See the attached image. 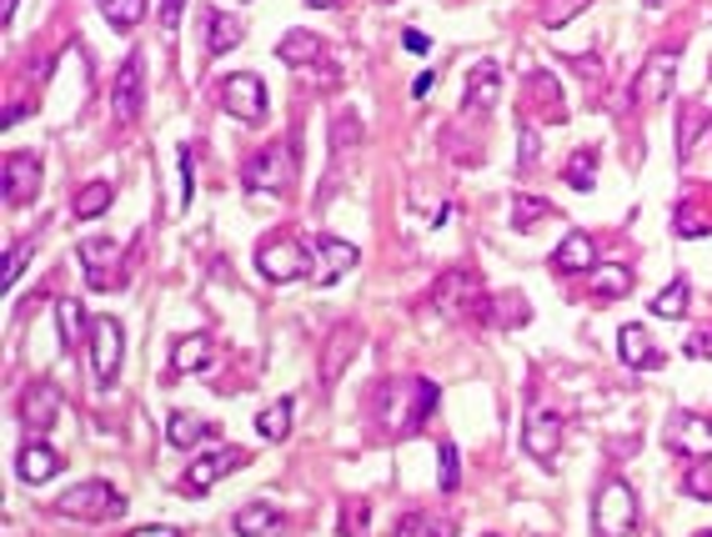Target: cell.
<instances>
[{
  "mask_svg": "<svg viewBox=\"0 0 712 537\" xmlns=\"http://www.w3.org/2000/svg\"><path fill=\"white\" fill-rule=\"evenodd\" d=\"M432 412H437V382L427 377H397L371 392V418L387 437H416Z\"/></svg>",
  "mask_w": 712,
  "mask_h": 537,
  "instance_id": "obj_1",
  "label": "cell"
},
{
  "mask_svg": "<svg viewBox=\"0 0 712 537\" xmlns=\"http://www.w3.org/2000/svg\"><path fill=\"white\" fill-rule=\"evenodd\" d=\"M256 272H262L266 282H276V287L301 282L307 272H317V247H307V241L291 237V231H276V237H266L262 247H256Z\"/></svg>",
  "mask_w": 712,
  "mask_h": 537,
  "instance_id": "obj_2",
  "label": "cell"
},
{
  "mask_svg": "<svg viewBox=\"0 0 712 537\" xmlns=\"http://www.w3.org/2000/svg\"><path fill=\"white\" fill-rule=\"evenodd\" d=\"M632 527H638V492L622 478H607L593 502V533L597 537H632Z\"/></svg>",
  "mask_w": 712,
  "mask_h": 537,
  "instance_id": "obj_3",
  "label": "cell"
},
{
  "mask_svg": "<svg viewBox=\"0 0 712 537\" xmlns=\"http://www.w3.org/2000/svg\"><path fill=\"white\" fill-rule=\"evenodd\" d=\"M56 513L60 517H76V523H111V517L126 513V498L106 482H76L56 498Z\"/></svg>",
  "mask_w": 712,
  "mask_h": 537,
  "instance_id": "obj_4",
  "label": "cell"
},
{
  "mask_svg": "<svg viewBox=\"0 0 712 537\" xmlns=\"http://www.w3.org/2000/svg\"><path fill=\"white\" fill-rule=\"evenodd\" d=\"M677 60H682L677 46L653 50V56L642 60V71L632 76V106L647 111V106H657V101H667V91H673V81H677Z\"/></svg>",
  "mask_w": 712,
  "mask_h": 537,
  "instance_id": "obj_5",
  "label": "cell"
},
{
  "mask_svg": "<svg viewBox=\"0 0 712 537\" xmlns=\"http://www.w3.org/2000/svg\"><path fill=\"white\" fill-rule=\"evenodd\" d=\"M241 186H246V192H286V186H291V151H286V146L251 151L246 167H241Z\"/></svg>",
  "mask_w": 712,
  "mask_h": 537,
  "instance_id": "obj_6",
  "label": "cell"
},
{
  "mask_svg": "<svg viewBox=\"0 0 712 537\" xmlns=\"http://www.w3.org/2000/svg\"><path fill=\"white\" fill-rule=\"evenodd\" d=\"M221 106L241 121V126H256L266 121V81L256 71H237L221 81Z\"/></svg>",
  "mask_w": 712,
  "mask_h": 537,
  "instance_id": "obj_7",
  "label": "cell"
},
{
  "mask_svg": "<svg viewBox=\"0 0 712 537\" xmlns=\"http://www.w3.org/2000/svg\"><path fill=\"white\" fill-rule=\"evenodd\" d=\"M522 447L537 457V462H552L562 453V412L547 402L527 407V422H522Z\"/></svg>",
  "mask_w": 712,
  "mask_h": 537,
  "instance_id": "obj_8",
  "label": "cell"
},
{
  "mask_svg": "<svg viewBox=\"0 0 712 537\" xmlns=\"http://www.w3.org/2000/svg\"><path fill=\"white\" fill-rule=\"evenodd\" d=\"M91 372H95V382L111 387L116 382V372H120V346H126V332H120L116 317H95L91 322Z\"/></svg>",
  "mask_w": 712,
  "mask_h": 537,
  "instance_id": "obj_9",
  "label": "cell"
},
{
  "mask_svg": "<svg viewBox=\"0 0 712 537\" xmlns=\"http://www.w3.org/2000/svg\"><path fill=\"white\" fill-rule=\"evenodd\" d=\"M141 106H146V56L131 50L120 60L116 81H111V111H116V121H136Z\"/></svg>",
  "mask_w": 712,
  "mask_h": 537,
  "instance_id": "obj_10",
  "label": "cell"
},
{
  "mask_svg": "<svg viewBox=\"0 0 712 537\" xmlns=\"http://www.w3.org/2000/svg\"><path fill=\"white\" fill-rule=\"evenodd\" d=\"M432 301H437V311H447V317L482 311V282H476V272H441L437 287H432Z\"/></svg>",
  "mask_w": 712,
  "mask_h": 537,
  "instance_id": "obj_11",
  "label": "cell"
},
{
  "mask_svg": "<svg viewBox=\"0 0 712 537\" xmlns=\"http://www.w3.org/2000/svg\"><path fill=\"white\" fill-rule=\"evenodd\" d=\"M76 251H81V262H85V282H91L95 292H116V287H120V276H111V272H116V262H120V241L85 237Z\"/></svg>",
  "mask_w": 712,
  "mask_h": 537,
  "instance_id": "obj_12",
  "label": "cell"
},
{
  "mask_svg": "<svg viewBox=\"0 0 712 537\" xmlns=\"http://www.w3.org/2000/svg\"><path fill=\"white\" fill-rule=\"evenodd\" d=\"M241 462H246V453H241V447H216V453H206V457H196V462H191V472H186V482H181V488H186L191 498H202V492H211L216 482H221L231 467H241Z\"/></svg>",
  "mask_w": 712,
  "mask_h": 537,
  "instance_id": "obj_13",
  "label": "cell"
},
{
  "mask_svg": "<svg viewBox=\"0 0 712 537\" xmlns=\"http://www.w3.org/2000/svg\"><path fill=\"white\" fill-rule=\"evenodd\" d=\"M667 447L682 453V457H692V462L712 457V418H702V412H682V418L667 427Z\"/></svg>",
  "mask_w": 712,
  "mask_h": 537,
  "instance_id": "obj_14",
  "label": "cell"
},
{
  "mask_svg": "<svg viewBox=\"0 0 712 537\" xmlns=\"http://www.w3.org/2000/svg\"><path fill=\"white\" fill-rule=\"evenodd\" d=\"M36 192H41V156L11 151L5 156V206L36 202Z\"/></svg>",
  "mask_w": 712,
  "mask_h": 537,
  "instance_id": "obj_15",
  "label": "cell"
},
{
  "mask_svg": "<svg viewBox=\"0 0 712 537\" xmlns=\"http://www.w3.org/2000/svg\"><path fill=\"white\" fill-rule=\"evenodd\" d=\"M618 357L628 362L632 372H657L663 367V346L653 342V332H647L642 322H628L618 332Z\"/></svg>",
  "mask_w": 712,
  "mask_h": 537,
  "instance_id": "obj_16",
  "label": "cell"
},
{
  "mask_svg": "<svg viewBox=\"0 0 712 537\" xmlns=\"http://www.w3.org/2000/svg\"><path fill=\"white\" fill-rule=\"evenodd\" d=\"M361 262V251L352 247V241L342 237H317V282L321 287H332V282H342L352 266Z\"/></svg>",
  "mask_w": 712,
  "mask_h": 537,
  "instance_id": "obj_17",
  "label": "cell"
},
{
  "mask_svg": "<svg viewBox=\"0 0 712 537\" xmlns=\"http://www.w3.org/2000/svg\"><path fill=\"white\" fill-rule=\"evenodd\" d=\"M361 342V327L342 322L332 336H326V352H321V387H336L342 382V367L352 362V346Z\"/></svg>",
  "mask_w": 712,
  "mask_h": 537,
  "instance_id": "obj_18",
  "label": "cell"
},
{
  "mask_svg": "<svg viewBox=\"0 0 712 537\" xmlns=\"http://www.w3.org/2000/svg\"><path fill=\"white\" fill-rule=\"evenodd\" d=\"M497 101H502V71L492 66V60H476L472 71H467V96H462V106L482 116V111H492Z\"/></svg>",
  "mask_w": 712,
  "mask_h": 537,
  "instance_id": "obj_19",
  "label": "cell"
},
{
  "mask_svg": "<svg viewBox=\"0 0 712 537\" xmlns=\"http://www.w3.org/2000/svg\"><path fill=\"white\" fill-rule=\"evenodd\" d=\"M60 418V392L50 382H36V387H25L21 397V422L31 432H50V422Z\"/></svg>",
  "mask_w": 712,
  "mask_h": 537,
  "instance_id": "obj_20",
  "label": "cell"
},
{
  "mask_svg": "<svg viewBox=\"0 0 712 537\" xmlns=\"http://www.w3.org/2000/svg\"><path fill=\"white\" fill-rule=\"evenodd\" d=\"M593 262H597V241L587 237V231H567V237H562V247L552 251V272H562V276L593 272Z\"/></svg>",
  "mask_w": 712,
  "mask_h": 537,
  "instance_id": "obj_21",
  "label": "cell"
},
{
  "mask_svg": "<svg viewBox=\"0 0 712 537\" xmlns=\"http://www.w3.org/2000/svg\"><path fill=\"white\" fill-rule=\"evenodd\" d=\"M527 96H532L537 116H547L552 126H562V121H567V106H562V85H558V76H552V71H532V76H527Z\"/></svg>",
  "mask_w": 712,
  "mask_h": 537,
  "instance_id": "obj_22",
  "label": "cell"
},
{
  "mask_svg": "<svg viewBox=\"0 0 712 537\" xmlns=\"http://www.w3.org/2000/svg\"><path fill=\"white\" fill-rule=\"evenodd\" d=\"M712 132V111L702 106V101H688V106L677 111V156L688 161L692 151H698V141Z\"/></svg>",
  "mask_w": 712,
  "mask_h": 537,
  "instance_id": "obj_23",
  "label": "cell"
},
{
  "mask_svg": "<svg viewBox=\"0 0 712 537\" xmlns=\"http://www.w3.org/2000/svg\"><path fill=\"white\" fill-rule=\"evenodd\" d=\"M15 472H21L25 482H50L60 472V453L46 447V442H25L21 457H15Z\"/></svg>",
  "mask_w": 712,
  "mask_h": 537,
  "instance_id": "obj_24",
  "label": "cell"
},
{
  "mask_svg": "<svg viewBox=\"0 0 712 537\" xmlns=\"http://www.w3.org/2000/svg\"><path fill=\"white\" fill-rule=\"evenodd\" d=\"M587 292H593L597 301H618V297H628L632 292V272L628 266H618V262L593 266V272H587Z\"/></svg>",
  "mask_w": 712,
  "mask_h": 537,
  "instance_id": "obj_25",
  "label": "cell"
},
{
  "mask_svg": "<svg viewBox=\"0 0 712 537\" xmlns=\"http://www.w3.org/2000/svg\"><path fill=\"white\" fill-rule=\"evenodd\" d=\"M231 527H237V537H266L282 527V513H276L272 502H246V507L231 517Z\"/></svg>",
  "mask_w": 712,
  "mask_h": 537,
  "instance_id": "obj_26",
  "label": "cell"
},
{
  "mask_svg": "<svg viewBox=\"0 0 712 537\" xmlns=\"http://www.w3.org/2000/svg\"><path fill=\"white\" fill-rule=\"evenodd\" d=\"M171 367H176V372H206V367H211V336H206V332L181 336L176 352H171Z\"/></svg>",
  "mask_w": 712,
  "mask_h": 537,
  "instance_id": "obj_27",
  "label": "cell"
},
{
  "mask_svg": "<svg viewBox=\"0 0 712 537\" xmlns=\"http://www.w3.org/2000/svg\"><path fill=\"white\" fill-rule=\"evenodd\" d=\"M291 412H297V402H291V397H276L272 407H262L256 432H262L266 442H286V437H291Z\"/></svg>",
  "mask_w": 712,
  "mask_h": 537,
  "instance_id": "obj_28",
  "label": "cell"
},
{
  "mask_svg": "<svg viewBox=\"0 0 712 537\" xmlns=\"http://www.w3.org/2000/svg\"><path fill=\"white\" fill-rule=\"evenodd\" d=\"M688 301H692L688 276H673V282H667V287L653 297V311L663 317V322H677V317H688Z\"/></svg>",
  "mask_w": 712,
  "mask_h": 537,
  "instance_id": "obj_29",
  "label": "cell"
},
{
  "mask_svg": "<svg viewBox=\"0 0 712 537\" xmlns=\"http://www.w3.org/2000/svg\"><path fill=\"white\" fill-rule=\"evenodd\" d=\"M542 216H558V206L547 196H532V192L512 196V231H532V221H542Z\"/></svg>",
  "mask_w": 712,
  "mask_h": 537,
  "instance_id": "obj_30",
  "label": "cell"
},
{
  "mask_svg": "<svg viewBox=\"0 0 712 537\" xmlns=\"http://www.w3.org/2000/svg\"><path fill=\"white\" fill-rule=\"evenodd\" d=\"M111 202H116V186H111V181H91V186H81V192H76L71 212L81 216V221H91V216L111 212Z\"/></svg>",
  "mask_w": 712,
  "mask_h": 537,
  "instance_id": "obj_31",
  "label": "cell"
},
{
  "mask_svg": "<svg viewBox=\"0 0 712 537\" xmlns=\"http://www.w3.org/2000/svg\"><path fill=\"white\" fill-rule=\"evenodd\" d=\"M206 25H211V31H206V50H211V56H226V50L241 46V21L211 11V15H206Z\"/></svg>",
  "mask_w": 712,
  "mask_h": 537,
  "instance_id": "obj_32",
  "label": "cell"
},
{
  "mask_svg": "<svg viewBox=\"0 0 712 537\" xmlns=\"http://www.w3.org/2000/svg\"><path fill=\"white\" fill-rule=\"evenodd\" d=\"M276 56H282L286 66H301V71H307V60H321V41L307 36V31H291V36L276 46Z\"/></svg>",
  "mask_w": 712,
  "mask_h": 537,
  "instance_id": "obj_33",
  "label": "cell"
},
{
  "mask_svg": "<svg viewBox=\"0 0 712 537\" xmlns=\"http://www.w3.org/2000/svg\"><path fill=\"white\" fill-rule=\"evenodd\" d=\"M206 432H211V427H206L196 412H171V422H166V442H171V447H196Z\"/></svg>",
  "mask_w": 712,
  "mask_h": 537,
  "instance_id": "obj_34",
  "label": "cell"
},
{
  "mask_svg": "<svg viewBox=\"0 0 712 537\" xmlns=\"http://www.w3.org/2000/svg\"><path fill=\"white\" fill-rule=\"evenodd\" d=\"M56 327H60V342H66V346H81V336H91L81 301H71V297H66V301L56 307Z\"/></svg>",
  "mask_w": 712,
  "mask_h": 537,
  "instance_id": "obj_35",
  "label": "cell"
},
{
  "mask_svg": "<svg viewBox=\"0 0 712 537\" xmlns=\"http://www.w3.org/2000/svg\"><path fill=\"white\" fill-rule=\"evenodd\" d=\"M562 176H567V186H577V192H593V181H597V151L593 146H577Z\"/></svg>",
  "mask_w": 712,
  "mask_h": 537,
  "instance_id": "obj_36",
  "label": "cell"
},
{
  "mask_svg": "<svg viewBox=\"0 0 712 537\" xmlns=\"http://www.w3.org/2000/svg\"><path fill=\"white\" fill-rule=\"evenodd\" d=\"M356 146H361V116H356V111H336L332 116V151L346 156V151H356Z\"/></svg>",
  "mask_w": 712,
  "mask_h": 537,
  "instance_id": "obj_37",
  "label": "cell"
},
{
  "mask_svg": "<svg viewBox=\"0 0 712 537\" xmlns=\"http://www.w3.org/2000/svg\"><path fill=\"white\" fill-rule=\"evenodd\" d=\"M101 5V15H106L116 31H131V25L146 21V0H95Z\"/></svg>",
  "mask_w": 712,
  "mask_h": 537,
  "instance_id": "obj_38",
  "label": "cell"
},
{
  "mask_svg": "<svg viewBox=\"0 0 712 537\" xmlns=\"http://www.w3.org/2000/svg\"><path fill=\"white\" fill-rule=\"evenodd\" d=\"M587 5H593V0H542V25L547 31H562V25L577 21Z\"/></svg>",
  "mask_w": 712,
  "mask_h": 537,
  "instance_id": "obj_39",
  "label": "cell"
},
{
  "mask_svg": "<svg viewBox=\"0 0 712 537\" xmlns=\"http://www.w3.org/2000/svg\"><path fill=\"white\" fill-rule=\"evenodd\" d=\"M437 467H441V472H437V488L441 492L462 488V457H457V447H451V442H441V447H437Z\"/></svg>",
  "mask_w": 712,
  "mask_h": 537,
  "instance_id": "obj_40",
  "label": "cell"
},
{
  "mask_svg": "<svg viewBox=\"0 0 712 537\" xmlns=\"http://www.w3.org/2000/svg\"><path fill=\"white\" fill-rule=\"evenodd\" d=\"M397 537H447V523H432L427 513H406L397 523Z\"/></svg>",
  "mask_w": 712,
  "mask_h": 537,
  "instance_id": "obj_41",
  "label": "cell"
},
{
  "mask_svg": "<svg viewBox=\"0 0 712 537\" xmlns=\"http://www.w3.org/2000/svg\"><path fill=\"white\" fill-rule=\"evenodd\" d=\"M517 146H522L517 167H522V171H537V161H542V141H537V126H532V121H522V132H517Z\"/></svg>",
  "mask_w": 712,
  "mask_h": 537,
  "instance_id": "obj_42",
  "label": "cell"
},
{
  "mask_svg": "<svg viewBox=\"0 0 712 537\" xmlns=\"http://www.w3.org/2000/svg\"><path fill=\"white\" fill-rule=\"evenodd\" d=\"M682 352H688L692 362H712V322L708 327H692L688 342H682Z\"/></svg>",
  "mask_w": 712,
  "mask_h": 537,
  "instance_id": "obj_43",
  "label": "cell"
},
{
  "mask_svg": "<svg viewBox=\"0 0 712 537\" xmlns=\"http://www.w3.org/2000/svg\"><path fill=\"white\" fill-rule=\"evenodd\" d=\"M31 251H36V247H31V241H25V247H21V241H15V247L5 251V287H15V282H21V272H25V266H31Z\"/></svg>",
  "mask_w": 712,
  "mask_h": 537,
  "instance_id": "obj_44",
  "label": "cell"
},
{
  "mask_svg": "<svg viewBox=\"0 0 712 537\" xmlns=\"http://www.w3.org/2000/svg\"><path fill=\"white\" fill-rule=\"evenodd\" d=\"M191 192H196V151L181 146V206H191Z\"/></svg>",
  "mask_w": 712,
  "mask_h": 537,
  "instance_id": "obj_45",
  "label": "cell"
},
{
  "mask_svg": "<svg viewBox=\"0 0 712 537\" xmlns=\"http://www.w3.org/2000/svg\"><path fill=\"white\" fill-rule=\"evenodd\" d=\"M342 537H367V502H352L342 513Z\"/></svg>",
  "mask_w": 712,
  "mask_h": 537,
  "instance_id": "obj_46",
  "label": "cell"
},
{
  "mask_svg": "<svg viewBox=\"0 0 712 537\" xmlns=\"http://www.w3.org/2000/svg\"><path fill=\"white\" fill-rule=\"evenodd\" d=\"M677 237H702V216L692 206H677Z\"/></svg>",
  "mask_w": 712,
  "mask_h": 537,
  "instance_id": "obj_47",
  "label": "cell"
},
{
  "mask_svg": "<svg viewBox=\"0 0 712 537\" xmlns=\"http://www.w3.org/2000/svg\"><path fill=\"white\" fill-rule=\"evenodd\" d=\"M682 488H688L692 498H712V478H702V472H688V478H682Z\"/></svg>",
  "mask_w": 712,
  "mask_h": 537,
  "instance_id": "obj_48",
  "label": "cell"
},
{
  "mask_svg": "<svg viewBox=\"0 0 712 537\" xmlns=\"http://www.w3.org/2000/svg\"><path fill=\"white\" fill-rule=\"evenodd\" d=\"M181 5H186V0H161V25H166V31L181 25Z\"/></svg>",
  "mask_w": 712,
  "mask_h": 537,
  "instance_id": "obj_49",
  "label": "cell"
},
{
  "mask_svg": "<svg viewBox=\"0 0 712 537\" xmlns=\"http://www.w3.org/2000/svg\"><path fill=\"white\" fill-rule=\"evenodd\" d=\"M131 537H181V527H136Z\"/></svg>",
  "mask_w": 712,
  "mask_h": 537,
  "instance_id": "obj_50",
  "label": "cell"
},
{
  "mask_svg": "<svg viewBox=\"0 0 712 537\" xmlns=\"http://www.w3.org/2000/svg\"><path fill=\"white\" fill-rule=\"evenodd\" d=\"M432 85H437V76H432V71H422V76H416V81H412V96H427Z\"/></svg>",
  "mask_w": 712,
  "mask_h": 537,
  "instance_id": "obj_51",
  "label": "cell"
},
{
  "mask_svg": "<svg viewBox=\"0 0 712 537\" xmlns=\"http://www.w3.org/2000/svg\"><path fill=\"white\" fill-rule=\"evenodd\" d=\"M406 50H427V36H422V31H406Z\"/></svg>",
  "mask_w": 712,
  "mask_h": 537,
  "instance_id": "obj_52",
  "label": "cell"
},
{
  "mask_svg": "<svg viewBox=\"0 0 712 537\" xmlns=\"http://www.w3.org/2000/svg\"><path fill=\"white\" fill-rule=\"evenodd\" d=\"M15 5H21V0H0V21L11 25V15H15Z\"/></svg>",
  "mask_w": 712,
  "mask_h": 537,
  "instance_id": "obj_53",
  "label": "cell"
},
{
  "mask_svg": "<svg viewBox=\"0 0 712 537\" xmlns=\"http://www.w3.org/2000/svg\"><path fill=\"white\" fill-rule=\"evenodd\" d=\"M307 5H317V11H332L336 0H307Z\"/></svg>",
  "mask_w": 712,
  "mask_h": 537,
  "instance_id": "obj_54",
  "label": "cell"
},
{
  "mask_svg": "<svg viewBox=\"0 0 712 537\" xmlns=\"http://www.w3.org/2000/svg\"><path fill=\"white\" fill-rule=\"evenodd\" d=\"M698 537H712V533H698Z\"/></svg>",
  "mask_w": 712,
  "mask_h": 537,
  "instance_id": "obj_55",
  "label": "cell"
},
{
  "mask_svg": "<svg viewBox=\"0 0 712 537\" xmlns=\"http://www.w3.org/2000/svg\"><path fill=\"white\" fill-rule=\"evenodd\" d=\"M708 136H712V132H708Z\"/></svg>",
  "mask_w": 712,
  "mask_h": 537,
  "instance_id": "obj_56",
  "label": "cell"
}]
</instances>
